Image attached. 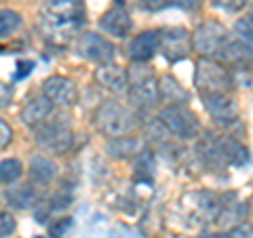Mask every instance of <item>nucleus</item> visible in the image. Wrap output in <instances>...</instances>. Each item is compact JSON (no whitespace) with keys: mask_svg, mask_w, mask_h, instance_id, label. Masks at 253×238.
I'll use <instances>...</instances> for the list:
<instances>
[{"mask_svg":"<svg viewBox=\"0 0 253 238\" xmlns=\"http://www.w3.org/2000/svg\"><path fill=\"white\" fill-rule=\"evenodd\" d=\"M196 156L211 171H226L228 166L249 162V150L230 133H201L196 139Z\"/></svg>","mask_w":253,"mask_h":238,"instance_id":"1","label":"nucleus"},{"mask_svg":"<svg viewBox=\"0 0 253 238\" xmlns=\"http://www.w3.org/2000/svg\"><path fill=\"white\" fill-rule=\"evenodd\" d=\"M126 78H129L126 97H129L131 106L135 108V114H148L161 108L158 76L152 72L148 63H131V68L126 70Z\"/></svg>","mask_w":253,"mask_h":238,"instance_id":"2","label":"nucleus"},{"mask_svg":"<svg viewBox=\"0 0 253 238\" xmlns=\"http://www.w3.org/2000/svg\"><path fill=\"white\" fill-rule=\"evenodd\" d=\"M93 122L101 135L112 139V137H123V135H131L139 126V118L135 110H131L129 106H123L116 99H106L95 110Z\"/></svg>","mask_w":253,"mask_h":238,"instance_id":"3","label":"nucleus"},{"mask_svg":"<svg viewBox=\"0 0 253 238\" xmlns=\"http://www.w3.org/2000/svg\"><path fill=\"white\" fill-rule=\"evenodd\" d=\"M84 19V4L83 0H51L42 11V23L49 36L72 38L74 30Z\"/></svg>","mask_w":253,"mask_h":238,"instance_id":"4","label":"nucleus"},{"mask_svg":"<svg viewBox=\"0 0 253 238\" xmlns=\"http://www.w3.org/2000/svg\"><path fill=\"white\" fill-rule=\"evenodd\" d=\"M194 86L199 95H217L232 89V72L211 57H199L194 70Z\"/></svg>","mask_w":253,"mask_h":238,"instance_id":"5","label":"nucleus"},{"mask_svg":"<svg viewBox=\"0 0 253 238\" xmlns=\"http://www.w3.org/2000/svg\"><path fill=\"white\" fill-rule=\"evenodd\" d=\"M158 118L167 126V131L179 141H196L203 133L199 118L188 106H161Z\"/></svg>","mask_w":253,"mask_h":238,"instance_id":"6","label":"nucleus"},{"mask_svg":"<svg viewBox=\"0 0 253 238\" xmlns=\"http://www.w3.org/2000/svg\"><path fill=\"white\" fill-rule=\"evenodd\" d=\"M230 36V30L219 19H203L192 32V51L199 53V57L215 59Z\"/></svg>","mask_w":253,"mask_h":238,"instance_id":"7","label":"nucleus"},{"mask_svg":"<svg viewBox=\"0 0 253 238\" xmlns=\"http://www.w3.org/2000/svg\"><path fill=\"white\" fill-rule=\"evenodd\" d=\"M36 146L46 154L63 156L74 148V131L66 122L59 120H44L34 129Z\"/></svg>","mask_w":253,"mask_h":238,"instance_id":"8","label":"nucleus"},{"mask_svg":"<svg viewBox=\"0 0 253 238\" xmlns=\"http://www.w3.org/2000/svg\"><path fill=\"white\" fill-rule=\"evenodd\" d=\"M203 106L211 116V120L217 126L226 131H234L241 126V114L236 108V101L228 93H217V95H201Z\"/></svg>","mask_w":253,"mask_h":238,"instance_id":"9","label":"nucleus"},{"mask_svg":"<svg viewBox=\"0 0 253 238\" xmlns=\"http://www.w3.org/2000/svg\"><path fill=\"white\" fill-rule=\"evenodd\" d=\"M76 53L81 55L83 59L101 66V63L114 61L116 46L104 34H97V32H84V34H81L78 40H76Z\"/></svg>","mask_w":253,"mask_h":238,"instance_id":"10","label":"nucleus"},{"mask_svg":"<svg viewBox=\"0 0 253 238\" xmlns=\"http://www.w3.org/2000/svg\"><path fill=\"white\" fill-rule=\"evenodd\" d=\"M158 53L171 63L186 59L192 53V34L186 28H163L161 42H158Z\"/></svg>","mask_w":253,"mask_h":238,"instance_id":"11","label":"nucleus"},{"mask_svg":"<svg viewBox=\"0 0 253 238\" xmlns=\"http://www.w3.org/2000/svg\"><path fill=\"white\" fill-rule=\"evenodd\" d=\"M42 95L51 99L53 106L59 108H74L78 104V86L72 78L53 74L42 80Z\"/></svg>","mask_w":253,"mask_h":238,"instance_id":"12","label":"nucleus"},{"mask_svg":"<svg viewBox=\"0 0 253 238\" xmlns=\"http://www.w3.org/2000/svg\"><path fill=\"white\" fill-rule=\"evenodd\" d=\"M158 42H161V30H144L137 36L129 38L125 44V55L131 63H148L158 53Z\"/></svg>","mask_w":253,"mask_h":238,"instance_id":"13","label":"nucleus"},{"mask_svg":"<svg viewBox=\"0 0 253 238\" xmlns=\"http://www.w3.org/2000/svg\"><path fill=\"white\" fill-rule=\"evenodd\" d=\"M131 28H133L131 15L121 2L114 4L110 11H106L99 19V30L104 32L106 36L116 38V40H125V38L131 34Z\"/></svg>","mask_w":253,"mask_h":238,"instance_id":"14","label":"nucleus"},{"mask_svg":"<svg viewBox=\"0 0 253 238\" xmlns=\"http://www.w3.org/2000/svg\"><path fill=\"white\" fill-rule=\"evenodd\" d=\"M95 80H97L99 86H104L108 93L116 95H126V89H129V78H126V70L121 68L118 63L110 61V63H101L95 70Z\"/></svg>","mask_w":253,"mask_h":238,"instance_id":"15","label":"nucleus"},{"mask_svg":"<svg viewBox=\"0 0 253 238\" xmlns=\"http://www.w3.org/2000/svg\"><path fill=\"white\" fill-rule=\"evenodd\" d=\"M215 59H217L219 63H224L228 70H230V68H234V70H245V68L253 66V46L245 44V42L236 40V38L230 36V40L224 44V49L217 53Z\"/></svg>","mask_w":253,"mask_h":238,"instance_id":"16","label":"nucleus"},{"mask_svg":"<svg viewBox=\"0 0 253 238\" xmlns=\"http://www.w3.org/2000/svg\"><path fill=\"white\" fill-rule=\"evenodd\" d=\"M53 110H55V106L51 104V99H46L42 93H38V95H32L26 104H23L19 118L26 126L36 129L38 124H42L44 120H49L53 116Z\"/></svg>","mask_w":253,"mask_h":238,"instance_id":"17","label":"nucleus"},{"mask_svg":"<svg viewBox=\"0 0 253 238\" xmlns=\"http://www.w3.org/2000/svg\"><path fill=\"white\" fill-rule=\"evenodd\" d=\"M148 148V144L144 141V137H137V135H123V137H112L108 139L106 144V154L114 160H133L139 152H144Z\"/></svg>","mask_w":253,"mask_h":238,"instance_id":"18","label":"nucleus"},{"mask_svg":"<svg viewBox=\"0 0 253 238\" xmlns=\"http://www.w3.org/2000/svg\"><path fill=\"white\" fill-rule=\"evenodd\" d=\"M2 200L9 204L11 209L17 211H34L36 204L41 202V194L32 184H11L2 192Z\"/></svg>","mask_w":253,"mask_h":238,"instance_id":"19","label":"nucleus"},{"mask_svg":"<svg viewBox=\"0 0 253 238\" xmlns=\"http://www.w3.org/2000/svg\"><path fill=\"white\" fill-rule=\"evenodd\" d=\"M158 99L163 106H186L190 101V93L175 76L163 74L158 78Z\"/></svg>","mask_w":253,"mask_h":238,"instance_id":"20","label":"nucleus"},{"mask_svg":"<svg viewBox=\"0 0 253 238\" xmlns=\"http://www.w3.org/2000/svg\"><path fill=\"white\" fill-rule=\"evenodd\" d=\"M57 164L55 160H51L49 156H34L30 160V166H28V175H30V181L32 186H49L53 184V179L57 177Z\"/></svg>","mask_w":253,"mask_h":238,"instance_id":"21","label":"nucleus"},{"mask_svg":"<svg viewBox=\"0 0 253 238\" xmlns=\"http://www.w3.org/2000/svg\"><path fill=\"white\" fill-rule=\"evenodd\" d=\"M247 215H249V207L245 202H224L221 200V207L217 211V217L213 224L217 226H239L243 221H247Z\"/></svg>","mask_w":253,"mask_h":238,"instance_id":"22","label":"nucleus"},{"mask_svg":"<svg viewBox=\"0 0 253 238\" xmlns=\"http://www.w3.org/2000/svg\"><path fill=\"white\" fill-rule=\"evenodd\" d=\"M133 175H135L137 181H150L156 175V156L150 148H146L144 152H139L135 158H133Z\"/></svg>","mask_w":253,"mask_h":238,"instance_id":"23","label":"nucleus"},{"mask_svg":"<svg viewBox=\"0 0 253 238\" xmlns=\"http://www.w3.org/2000/svg\"><path fill=\"white\" fill-rule=\"evenodd\" d=\"M230 34H232V38H236V40H241L245 44L253 46V11L251 13H245L241 19L234 21Z\"/></svg>","mask_w":253,"mask_h":238,"instance_id":"24","label":"nucleus"},{"mask_svg":"<svg viewBox=\"0 0 253 238\" xmlns=\"http://www.w3.org/2000/svg\"><path fill=\"white\" fill-rule=\"evenodd\" d=\"M23 175V164L17 158H2L0 160V184L11 186Z\"/></svg>","mask_w":253,"mask_h":238,"instance_id":"25","label":"nucleus"},{"mask_svg":"<svg viewBox=\"0 0 253 238\" xmlns=\"http://www.w3.org/2000/svg\"><path fill=\"white\" fill-rule=\"evenodd\" d=\"M23 23L21 13L13 11V9H0V38H9L15 34Z\"/></svg>","mask_w":253,"mask_h":238,"instance_id":"26","label":"nucleus"},{"mask_svg":"<svg viewBox=\"0 0 253 238\" xmlns=\"http://www.w3.org/2000/svg\"><path fill=\"white\" fill-rule=\"evenodd\" d=\"M17 230V219L6 209H0V238H9Z\"/></svg>","mask_w":253,"mask_h":238,"instance_id":"27","label":"nucleus"},{"mask_svg":"<svg viewBox=\"0 0 253 238\" xmlns=\"http://www.w3.org/2000/svg\"><path fill=\"white\" fill-rule=\"evenodd\" d=\"M251 4V0H213V6L224 13H241Z\"/></svg>","mask_w":253,"mask_h":238,"instance_id":"28","label":"nucleus"},{"mask_svg":"<svg viewBox=\"0 0 253 238\" xmlns=\"http://www.w3.org/2000/svg\"><path fill=\"white\" fill-rule=\"evenodd\" d=\"M72 226V219L70 217H63V219H55V224L49 226V236L51 238H61L66 234V230Z\"/></svg>","mask_w":253,"mask_h":238,"instance_id":"29","label":"nucleus"},{"mask_svg":"<svg viewBox=\"0 0 253 238\" xmlns=\"http://www.w3.org/2000/svg\"><path fill=\"white\" fill-rule=\"evenodd\" d=\"M230 238H253V224L243 221V224L230 228Z\"/></svg>","mask_w":253,"mask_h":238,"instance_id":"30","label":"nucleus"},{"mask_svg":"<svg viewBox=\"0 0 253 238\" xmlns=\"http://www.w3.org/2000/svg\"><path fill=\"white\" fill-rule=\"evenodd\" d=\"M11 139H13V129L9 126V122H6L4 118H0V150L9 146Z\"/></svg>","mask_w":253,"mask_h":238,"instance_id":"31","label":"nucleus"},{"mask_svg":"<svg viewBox=\"0 0 253 238\" xmlns=\"http://www.w3.org/2000/svg\"><path fill=\"white\" fill-rule=\"evenodd\" d=\"M139 9H144V11H150V13H154V11H161L163 6H167V0H135Z\"/></svg>","mask_w":253,"mask_h":238,"instance_id":"32","label":"nucleus"},{"mask_svg":"<svg viewBox=\"0 0 253 238\" xmlns=\"http://www.w3.org/2000/svg\"><path fill=\"white\" fill-rule=\"evenodd\" d=\"M167 4L177 6L181 11H196L201 6V0H167Z\"/></svg>","mask_w":253,"mask_h":238,"instance_id":"33","label":"nucleus"},{"mask_svg":"<svg viewBox=\"0 0 253 238\" xmlns=\"http://www.w3.org/2000/svg\"><path fill=\"white\" fill-rule=\"evenodd\" d=\"M11 99H13V86H11V84L0 82V110L9 106V104H11Z\"/></svg>","mask_w":253,"mask_h":238,"instance_id":"34","label":"nucleus"},{"mask_svg":"<svg viewBox=\"0 0 253 238\" xmlns=\"http://www.w3.org/2000/svg\"><path fill=\"white\" fill-rule=\"evenodd\" d=\"M196 238H230V232H203Z\"/></svg>","mask_w":253,"mask_h":238,"instance_id":"35","label":"nucleus"}]
</instances>
